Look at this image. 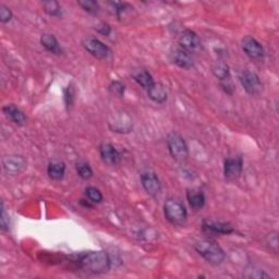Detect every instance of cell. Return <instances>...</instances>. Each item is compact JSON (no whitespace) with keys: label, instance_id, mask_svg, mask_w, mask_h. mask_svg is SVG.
<instances>
[{"label":"cell","instance_id":"cell-29","mask_svg":"<svg viewBox=\"0 0 279 279\" xmlns=\"http://www.w3.org/2000/svg\"><path fill=\"white\" fill-rule=\"evenodd\" d=\"M114 7V11H115V15L118 17L119 19L121 18V16L125 14L126 11H128L129 9H131V7L128 4L125 3H112L110 4Z\"/></svg>","mask_w":279,"mask_h":279},{"label":"cell","instance_id":"cell-12","mask_svg":"<svg viewBox=\"0 0 279 279\" xmlns=\"http://www.w3.org/2000/svg\"><path fill=\"white\" fill-rule=\"evenodd\" d=\"M100 153L103 161L109 166H116L121 161V155L118 150L110 143H104L100 147Z\"/></svg>","mask_w":279,"mask_h":279},{"label":"cell","instance_id":"cell-14","mask_svg":"<svg viewBox=\"0 0 279 279\" xmlns=\"http://www.w3.org/2000/svg\"><path fill=\"white\" fill-rule=\"evenodd\" d=\"M27 167V163L22 156H8L4 159L5 170L10 173H19Z\"/></svg>","mask_w":279,"mask_h":279},{"label":"cell","instance_id":"cell-21","mask_svg":"<svg viewBox=\"0 0 279 279\" xmlns=\"http://www.w3.org/2000/svg\"><path fill=\"white\" fill-rule=\"evenodd\" d=\"M213 72L217 79H219L222 82L228 81L230 79V69L228 64L223 61L217 62L215 66L213 67Z\"/></svg>","mask_w":279,"mask_h":279},{"label":"cell","instance_id":"cell-19","mask_svg":"<svg viewBox=\"0 0 279 279\" xmlns=\"http://www.w3.org/2000/svg\"><path fill=\"white\" fill-rule=\"evenodd\" d=\"M47 173L49 178L55 181L62 180L66 173V164L62 161H51L48 164Z\"/></svg>","mask_w":279,"mask_h":279},{"label":"cell","instance_id":"cell-18","mask_svg":"<svg viewBox=\"0 0 279 279\" xmlns=\"http://www.w3.org/2000/svg\"><path fill=\"white\" fill-rule=\"evenodd\" d=\"M41 44L42 46L48 50L49 53L55 55H61L62 49L59 45V42L57 41V38L53 34H43L41 37Z\"/></svg>","mask_w":279,"mask_h":279},{"label":"cell","instance_id":"cell-6","mask_svg":"<svg viewBox=\"0 0 279 279\" xmlns=\"http://www.w3.org/2000/svg\"><path fill=\"white\" fill-rule=\"evenodd\" d=\"M178 43L179 48L185 50L187 53L189 54L197 53V51L201 49V46H202V43H201L199 35L196 32L191 30H184L182 33L180 34L178 38Z\"/></svg>","mask_w":279,"mask_h":279},{"label":"cell","instance_id":"cell-20","mask_svg":"<svg viewBox=\"0 0 279 279\" xmlns=\"http://www.w3.org/2000/svg\"><path fill=\"white\" fill-rule=\"evenodd\" d=\"M133 79L135 80L136 83L140 84V85L143 88H145L146 90L155 83L152 74L146 70H139L138 72H135L133 74Z\"/></svg>","mask_w":279,"mask_h":279},{"label":"cell","instance_id":"cell-24","mask_svg":"<svg viewBox=\"0 0 279 279\" xmlns=\"http://www.w3.org/2000/svg\"><path fill=\"white\" fill-rule=\"evenodd\" d=\"M85 194L87 199L94 204H100L103 202V194L99 189H97V188H94V187L86 188Z\"/></svg>","mask_w":279,"mask_h":279},{"label":"cell","instance_id":"cell-13","mask_svg":"<svg viewBox=\"0 0 279 279\" xmlns=\"http://www.w3.org/2000/svg\"><path fill=\"white\" fill-rule=\"evenodd\" d=\"M3 112L5 116L7 117V119H9L11 122H14L17 126H24L25 122H27V117H25L24 113L20 108H18L16 105H14V104L4 106Z\"/></svg>","mask_w":279,"mask_h":279},{"label":"cell","instance_id":"cell-28","mask_svg":"<svg viewBox=\"0 0 279 279\" xmlns=\"http://www.w3.org/2000/svg\"><path fill=\"white\" fill-rule=\"evenodd\" d=\"M0 228L3 231L9 230V215L6 212L4 203H2V213H0Z\"/></svg>","mask_w":279,"mask_h":279},{"label":"cell","instance_id":"cell-7","mask_svg":"<svg viewBox=\"0 0 279 279\" xmlns=\"http://www.w3.org/2000/svg\"><path fill=\"white\" fill-rule=\"evenodd\" d=\"M240 82L245 92L250 95H257L263 89V84L258 75L249 70H245L240 74Z\"/></svg>","mask_w":279,"mask_h":279},{"label":"cell","instance_id":"cell-30","mask_svg":"<svg viewBox=\"0 0 279 279\" xmlns=\"http://www.w3.org/2000/svg\"><path fill=\"white\" fill-rule=\"evenodd\" d=\"M12 17H14V15H12V11L8 7H6L4 5L0 6V21H2V23L10 22Z\"/></svg>","mask_w":279,"mask_h":279},{"label":"cell","instance_id":"cell-5","mask_svg":"<svg viewBox=\"0 0 279 279\" xmlns=\"http://www.w3.org/2000/svg\"><path fill=\"white\" fill-rule=\"evenodd\" d=\"M82 46L88 54L101 60H106L112 55V50L99 38L89 36L82 41Z\"/></svg>","mask_w":279,"mask_h":279},{"label":"cell","instance_id":"cell-4","mask_svg":"<svg viewBox=\"0 0 279 279\" xmlns=\"http://www.w3.org/2000/svg\"><path fill=\"white\" fill-rule=\"evenodd\" d=\"M167 146L173 159L184 161L189 156V150L184 139L177 132H172L167 138Z\"/></svg>","mask_w":279,"mask_h":279},{"label":"cell","instance_id":"cell-17","mask_svg":"<svg viewBox=\"0 0 279 279\" xmlns=\"http://www.w3.org/2000/svg\"><path fill=\"white\" fill-rule=\"evenodd\" d=\"M187 199L192 210L200 211L205 205V196L200 190H189L187 192Z\"/></svg>","mask_w":279,"mask_h":279},{"label":"cell","instance_id":"cell-16","mask_svg":"<svg viewBox=\"0 0 279 279\" xmlns=\"http://www.w3.org/2000/svg\"><path fill=\"white\" fill-rule=\"evenodd\" d=\"M147 95L153 102L157 104H164L167 101V97H168L165 86L163 84L156 83V82H155L153 85L147 89Z\"/></svg>","mask_w":279,"mask_h":279},{"label":"cell","instance_id":"cell-31","mask_svg":"<svg viewBox=\"0 0 279 279\" xmlns=\"http://www.w3.org/2000/svg\"><path fill=\"white\" fill-rule=\"evenodd\" d=\"M96 31L104 36H108L110 34V32H112V28H110L109 24H107L105 22H102L101 24H99L96 27Z\"/></svg>","mask_w":279,"mask_h":279},{"label":"cell","instance_id":"cell-9","mask_svg":"<svg viewBox=\"0 0 279 279\" xmlns=\"http://www.w3.org/2000/svg\"><path fill=\"white\" fill-rule=\"evenodd\" d=\"M243 170V159L241 156L229 157L225 159L224 174L225 178L229 181L236 180L240 177Z\"/></svg>","mask_w":279,"mask_h":279},{"label":"cell","instance_id":"cell-32","mask_svg":"<svg viewBox=\"0 0 279 279\" xmlns=\"http://www.w3.org/2000/svg\"><path fill=\"white\" fill-rule=\"evenodd\" d=\"M80 204H81L83 207H86V209H93V206H94V205H93L94 203L90 202L89 200L87 201V200H83V199L80 200Z\"/></svg>","mask_w":279,"mask_h":279},{"label":"cell","instance_id":"cell-23","mask_svg":"<svg viewBox=\"0 0 279 279\" xmlns=\"http://www.w3.org/2000/svg\"><path fill=\"white\" fill-rule=\"evenodd\" d=\"M76 173L79 174V177H81L84 180H88L93 177V169L90 168V166L87 163H81L76 164Z\"/></svg>","mask_w":279,"mask_h":279},{"label":"cell","instance_id":"cell-25","mask_svg":"<svg viewBox=\"0 0 279 279\" xmlns=\"http://www.w3.org/2000/svg\"><path fill=\"white\" fill-rule=\"evenodd\" d=\"M77 5H79L84 11H86L88 14H92V15L96 14L100 9L99 4L94 2V0H79V2H77Z\"/></svg>","mask_w":279,"mask_h":279},{"label":"cell","instance_id":"cell-2","mask_svg":"<svg viewBox=\"0 0 279 279\" xmlns=\"http://www.w3.org/2000/svg\"><path fill=\"white\" fill-rule=\"evenodd\" d=\"M196 251L212 265H220L226 256L222 246L212 239L201 240L196 244Z\"/></svg>","mask_w":279,"mask_h":279},{"label":"cell","instance_id":"cell-8","mask_svg":"<svg viewBox=\"0 0 279 279\" xmlns=\"http://www.w3.org/2000/svg\"><path fill=\"white\" fill-rule=\"evenodd\" d=\"M241 48L244 54L250 57L251 59L262 60L265 56V50L262 44L252 36H245L242 38Z\"/></svg>","mask_w":279,"mask_h":279},{"label":"cell","instance_id":"cell-22","mask_svg":"<svg viewBox=\"0 0 279 279\" xmlns=\"http://www.w3.org/2000/svg\"><path fill=\"white\" fill-rule=\"evenodd\" d=\"M43 8H44V11L51 17H60L61 14H62L59 3L55 2V0H50V2H44L43 3Z\"/></svg>","mask_w":279,"mask_h":279},{"label":"cell","instance_id":"cell-26","mask_svg":"<svg viewBox=\"0 0 279 279\" xmlns=\"http://www.w3.org/2000/svg\"><path fill=\"white\" fill-rule=\"evenodd\" d=\"M125 90H126L125 84L121 83L120 81H114L109 85L110 94L117 97H123V95H125Z\"/></svg>","mask_w":279,"mask_h":279},{"label":"cell","instance_id":"cell-15","mask_svg":"<svg viewBox=\"0 0 279 279\" xmlns=\"http://www.w3.org/2000/svg\"><path fill=\"white\" fill-rule=\"evenodd\" d=\"M172 61L176 63L178 67L189 70L193 67V59L191 57V54L187 53L185 50L178 48L172 53Z\"/></svg>","mask_w":279,"mask_h":279},{"label":"cell","instance_id":"cell-10","mask_svg":"<svg viewBox=\"0 0 279 279\" xmlns=\"http://www.w3.org/2000/svg\"><path fill=\"white\" fill-rule=\"evenodd\" d=\"M141 182L148 196L156 198L161 193V183L156 173L152 171L143 172L141 174Z\"/></svg>","mask_w":279,"mask_h":279},{"label":"cell","instance_id":"cell-27","mask_svg":"<svg viewBox=\"0 0 279 279\" xmlns=\"http://www.w3.org/2000/svg\"><path fill=\"white\" fill-rule=\"evenodd\" d=\"M63 92H64V103H66L67 108L70 109V107H72L74 103V88L72 85H69L63 90Z\"/></svg>","mask_w":279,"mask_h":279},{"label":"cell","instance_id":"cell-1","mask_svg":"<svg viewBox=\"0 0 279 279\" xmlns=\"http://www.w3.org/2000/svg\"><path fill=\"white\" fill-rule=\"evenodd\" d=\"M71 263H74L80 268L92 274H103L112 267V259L104 251H89L67 256Z\"/></svg>","mask_w":279,"mask_h":279},{"label":"cell","instance_id":"cell-11","mask_svg":"<svg viewBox=\"0 0 279 279\" xmlns=\"http://www.w3.org/2000/svg\"><path fill=\"white\" fill-rule=\"evenodd\" d=\"M203 230L211 235H231L235 232V229L229 223H220L213 222V220H204Z\"/></svg>","mask_w":279,"mask_h":279},{"label":"cell","instance_id":"cell-3","mask_svg":"<svg viewBox=\"0 0 279 279\" xmlns=\"http://www.w3.org/2000/svg\"><path fill=\"white\" fill-rule=\"evenodd\" d=\"M164 214L166 219L173 226H183L188 219V212L183 204L172 199L166 201Z\"/></svg>","mask_w":279,"mask_h":279}]
</instances>
